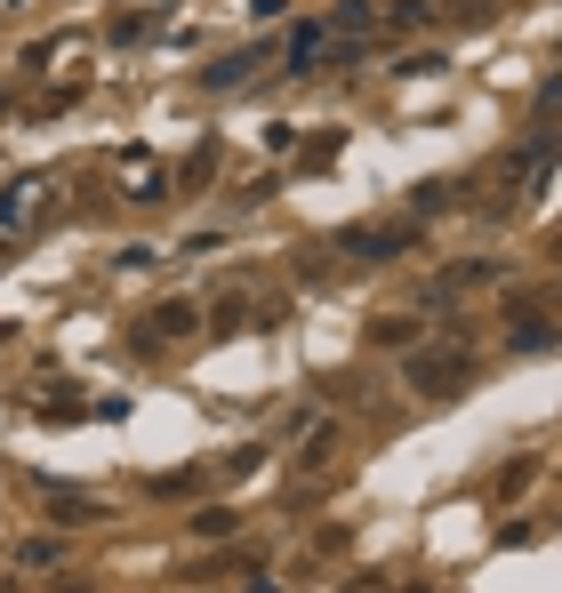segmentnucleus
<instances>
[{
  "mask_svg": "<svg viewBox=\"0 0 562 593\" xmlns=\"http://www.w3.org/2000/svg\"><path fill=\"white\" fill-rule=\"evenodd\" d=\"M49 593H96V585H49Z\"/></svg>",
  "mask_w": 562,
  "mask_h": 593,
  "instance_id": "nucleus-28",
  "label": "nucleus"
},
{
  "mask_svg": "<svg viewBox=\"0 0 562 593\" xmlns=\"http://www.w3.org/2000/svg\"><path fill=\"white\" fill-rule=\"evenodd\" d=\"M234 530H242V513H234V505H202V513H185V538H193V545H225Z\"/></svg>",
  "mask_w": 562,
  "mask_h": 593,
  "instance_id": "nucleus-11",
  "label": "nucleus"
},
{
  "mask_svg": "<svg viewBox=\"0 0 562 593\" xmlns=\"http://www.w3.org/2000/svg\"><path fill=\"white\" fill-rule=\"evenodd\" d=\"M9 265H17V257H9V241H0V273H9Z\"/></svg>",
  "mask_w": 562,
  "mask_h": 593,
  "instance_id": "nucleus-29",
  "label": "nucleus"
},
{
  "mask_svg": "<svg viewBox=\"0 0 562 593\" xmlns=\"http://www.w3.org/2000/svg\"><path fill=\"white\" fill-rule=\"evenodd\" d=\"M531 481H539V458H514V466L499 473V498H514V490H531Z\"/></svg>",
  "mask_w": 562,
  "mask_h": 593,
  "instance_id": "nucleus-24",
  "label": "nucleus"
},
{
  "mask_svg": "<svg viewBox=\"0 0 562 593\" xmlns=\"http://www.w3.org/2000/svg\"><path fill=\"white\" fill-rule=\"evenodd\" d=\"M361 337H370V354H410V345H426V321L418 313H378Z\"/></svg>",
  "mask_w": 562,
  "mask_h": 593,
  "instance_id": "nucleus-6",
  "label": "nucleus"
},
{
  "mask_svg": "<svg viewBox=\"0 0 562 593\" xmlns=\"http://www.w3.org/2000/svg\"><path fill=\"white\" fill-rule=\"evenodd\" d=\"M321 24L338 32V41H370V32H378V0H338Z\"/></svg>",
  "mask_w": 562,
  "mask_h": 593,
  "instance_id": "nucleus-10",
  "label": "nucleus"
},
{
  "mask_svg": "<svg viewBox=\"0 0 562 593\" xmlns=\"http://www.w3.org/2000/svg\"><path fill=\"white\" fill-rule=\"evenodd\" d=\"M145 32H161V9H137V17H113V41H145Z\"/></svg>",
  "mask_w": 562,
  "mask_h": 593,
  "instance_id": "nucleus-23",
  "label": "nucleus"
},
{
  "mask_svg": "<svg viewBox=\"0 0 562 593\" xmlns=\"http://www.w3.org/2000/svg\"><path fill=\"white\" fill-rule=\"evenodd\" d=\"M329 449H338V426L321 417V426L306 433V449H297V466H306V473H314V466H329Z\"/></svg>",
  "mask_w": 562,
  "mask_h": 593,
  "instance_id": "nucleus-17",
  "label": "nucleus"
},
{
  "mask_svg": "<svg viewBox=\"0 0 562 593\" xmlns=\"http://www.w3.org/2000/svg\"><path fill=\"white\" fill-rule=\"evenodd\" d=\"M210 168H217V145H202V153L185 161V185H210Z\"/></svg>",
  "mask_w": 562,
  "mask_h": 593,
  "instance_id": "nucleus-27",
  "label": "nucleus"
},
{
  "mask_svg": "<svg viewBox=\"0 0 562 593\" xmlns=\"http://www.w3.org/2000/svg\"><path fill=\"white\" fill-rule=\"evenodd\" d=\"M41 193H49V177H9V185H0V241L32 217V201H41Z\"/></svg>",
  "mask_w": 562,
  "mask_h": 593,
  "instance_id": "nucleus-9",
  "label": "nucleus"
},
{
  "mask_svg": "<svg viewBox=\"0 0 562 593\" xmlns=\"http://www.w3.org/2000/svg\"><path fill=\"white\" fill-rule=\"evenodd\" d=\"M394 73H402V81H435V73H450V49H410Z\"/></svg>",
  "mask_w": 562,
  "mask_h": 593,
  "instance_id": "nucleus-15",
  "label": "nucleus"
},
{
  "mask_svg": "<svg viewBox=\"0 0 562 593\" xmlns=\"http://www.w3.org/2000/svg\"><path fill=\"white\" fill-rule=\"evenodd\" d=\"M490 282H499V257H467L435 282V297H467V289H490Z\"/></svg>",
  "mask_w": 562,
  "mask_h": 593,
  "instance_id": "nucleus-12",
  "label": "nucleus"
},
{
  "mask_svg": "<svg viewBox=\"0 0 562 593\" xmlns=\"http://www.w3.org/2000/svg\"><path fill=\"white\" fill-rule=\"evenodd\" d=\"M329 273H338V265H329V249H306V257H297V282H329Z\"/></svg>",
  "mask_w": 562,
  "mask_h": 593,
  "instance_id": "nucleus-25",
  "label": "nucleus"
},
{
  "mask_svg": "<svg viewBox=\"0 0 562 593\" xmlns=\"http://www.w3.org/2000/svg\"><path fill=\"white\" fill-rule=\"evenodd\" d=\"M386 24H394V32H418V24H435V0H394V9H386Z\"/></svg>",
  "mask_w": 562,
  "mask_h": 593,
  "instance_id": "nucleus-19",
  "label": "nucleus"
},
{
  "mask_svg": "<svg viewBox=\"0 0 562 593\" xmlns=\"http://www.w3.org/2000/svg\"><path fill=\"white\" fill-rule=\"evenodd\" d=\"M9 104H17V96H9V89H0V113H9Z\"/></svg>",
  "mask_w": 562,
  "mask_h": 593,
  "instance_id": "nucleus-31",
  "label": "nucleus"
},
{
  "mask_svg": "<svg viewBox=\"0 0 562 593\" xmlns=\"http://www.w3.org/2000/svg\"><path fill=\"white\" fill-rule=\"evenodd\" d=\"M145 321H153V329H145L153 345H170V337H193V329H202V297H170V305H153Z\"/></svg>",
  "mask_w": 562,
  "mask_h": 593,
  "instance_id": "nucleus-8",
  "label": "nucleus"
},
{
  "mask_svg": "<svg viewBox=\"0 0 562 593\" xmlns=\"http://www.w3.org/2000/svg\"><path fill=\"white\" fill-rule=\"evenodd\" d=\"M418 241H426V225L402 217V225H346V233H329L321 249L329 257H354V265H394L402 249H418Z\"/></svg>",
  "mask_w": 562,
  "mask_h": 593,
  "instance_id": "nucleus-1",
  "label": "nucleus"
},
{
  "mask_svg": "<svg viewBox=\"0 0 562 593\" xmlns=\"http://www.w3.org/2000/svg\"><path fill=\"white\" fill-rule=\"evenodd\" d=\"M57 562H64L57 530H41V538H24V545H17V570H57Z\"/></svg>",
  "mask_w": 562,
  "mask_h": 593,
  "instance_id": "nucleus-14",
  "label": "nucleus"
},
{
  "mask_svg": "<svg viewBox=\"0 0 562 593\" xmlns=\"http://www.w3.org/2000/svg\"><path fill=\"white\" fill-rule=\"evenodd\" d=\"M113 265H121V273H153V265H161V249H153V241H121Z\"/></svg>",
  "mask_w": 562,
  "mask_h": 593,
  "instance_id": "nucleus-20",
  "label": "nucleus"
},
{
  "mask_svg": "<svg viewBox=\"0 0 562 593\" xmlns=\"http://www.w3.org/2000/svg\"><path fill=\"white\" fill-rule=\"evenodd\" d=\"M57 49H64V41H32V49H24V73H49Z\"/></svg>",
  "mask_w": 562,
  "mask_h": 593,
  "instance_id": "nucleus-26",
  "label": "nucleus"
},
{
  "mask_svg": "<svg viewBox=\"0 0 562 593\" xmlns=\"http://www.w3.org/2000/svg\"><path fill=\"white\" fill-rule=\"evenodd\" d=\"M329 64H338V32H329L321 17L289 24V73H329Z\"/></svg>",
  "mask_w": 562,
  "mask_h": 593,
  "instance_id": "nucleus-3",
  "label": "nucleus"
},
{
  "mask_svg": "<svg viewBox=\"0 0 562 593\" xmlns=\"http://www.w3.org/2000/svg\"><path fill=\"white\" fill-rule=\"evenodd\" d=\"M435 208H458V177H426V185H410V217L426 225Z\"/></svg>",
  "mask_w": 562,
  "mask_h": 593,
  "instance_id": "nucleus-13",
  "label": "nucleus"
},
{
  "mask_svg": "<svg viewBox=\"0 0 562 593\" xmlns=\"http://www.w3.org/2000/svg\"><path fill=\"white\" fill-rule=\"evenodd\" d=\"M402 386H410L418 401L467 393V345H450V354H426V345H410V354H402Z\"/></svg>",
  "mask_w": 562,
  "mask_h": 593,
  "instance_id": "nucleus-2",
  "label": "nucleus"
},
{
  "mask_svg": "<svg viewBox=\"0 0 562 593\" xmlns=\"http://www.w3.org/2000/svg\"><path fill=\"white\" fill-rule=\"evenodd\" d=\"M257 64H266V49H257V41H249V49H225V57H210L202 73H193V89H210V96H217V89H242Z\"/></svg>",
  "mask_w": 562,
  "mask_h": 593,
  "instance_id": "nucleus-4",
  "label": "nucleus"
},
{
  "mask_svg": "<svg viewBox=\"0 0 562 593\" xmlns=\"http://www.w3.org/2000/svg\"><path fill=\"white\" fill-rule=\"evenodd\" d=\"M202 321H210V337H249V329H274L282 313L274 305H249V297H225L217 313H202Z\"/></svg>",
  "mask_w": 562,
  "mask_h": 593,
  "instance_id": "nucleus-5",
  "label": "nucleus"
},
{
  "mask_svg": "<svg viewBox=\"0 0 562 593\" xmlns=\"http://www.w3.org/2000/svg\"><path fill=\"white\" fill-rule=\"evenodd\" d=\"M49 530H89V521H105V505H96L89 490H57V481H49Z\"/></svg>",
  "mask_w": 562,
  "mask_h": 593,
  "instance_id": "nucleus-7",
  "label": "nucleus"
},
{
  "mask_svg": "<svg viewBox=\"0 0 562 593\" xmlns=\"http://www.w3.org/2000/svg\"><path fill=\"white\" fill-rule=\"evenodd\" d=\"M546 345H554V321H546V313H531V321L514 329V354H522V361H539Z\"/></svg>",
  "mask_w": 562,
  "mask_h": 593,
  "instance_id": "nucleus-16",
  "label": "nucleus"
},
{
  "mask_svg": "<svg viewBox=\"0 0 562 593\" xmlns=\"http://www.w3.org/2000/svg\"><path fill=\"white\" fill-rule=\"evenodd\" d=\"M338 145H346V129H329V136H314V145L297 153V168H329V161H338Z\"/></svg>",
  "mask_w": 562,
  "mask_h": 593,
  "instance_id": "nucleus-22",
  "label": "nucleus"
},
{
  "mask_svg": "<svg viewBox=\"0 0 562 593\" xmlns=\"http://www.w3.org/2000/svg\"><path fill=\"white\" fill-rule=\"evenodd\" d=\"M145 490H153V498H185V490H202V466H185V473H153Z\"/></svg>",
  "mask_w": 562,
  "mask_h": 593,
  "instance_id": "nucleus-21",
  "label": "nucleus"
},
{
  "mask_svg": "<svg viewBox=\"0 0 562 593\" xmlns=\"http://www.w3.org/2000/svg\"><path fill=\"white\" fill-rule=\"evenodd\" d=\"M121 168H129V201H161V177H153V161H145V153H129Z\"/></svg>",
  "mask_w": 562,
  "mask_h": 593,
  "instance_id": "nucleus-18",
  "label": "nucleus"
},
{
  "mask_svg": "<svg viewBox=\"0 0 562 593\" xmlns=\"http://www.w3.org/2000/svg\"><path fill=\"white\" fill-rule=\"evenodd\" d=\"M9 337H17V321H0V345H9Z\"/></svg>",
  "mask_w": 562,
  "mask_h": 593,
  "instance_id": "nucleus-30",
  "label": "nucleus"
}]
</instances>
